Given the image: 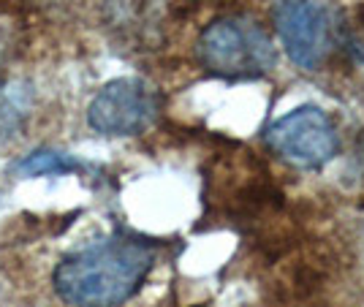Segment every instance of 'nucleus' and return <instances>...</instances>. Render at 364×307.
<instances>
[{"label": "nucleus", "mask_w": 364, "mask_h": 307, "mask_svg": "<svg viewBox=\"0 0 364 307\" xmlns=\"http://www.w3.org/2000/svg\"><path fill=\"white\" fill-rule=\"evenodd\" d=\"M152 250L131 237H109L55 266V291L71 307H120L152 269Z\"/></svg>", "instance_id": "1"}, {"label": "nucleus", "mask_w": 364, "mask_h": 307, "mask_svg": "<svg viewBox=\"0 0 364 307\" xmlns=\"http://www.w3.org/2000/svg\"><path fill=\"white\" fill-rule=\"evenodd\" d=\"M198 60L218 77H264L274 65L269 33L247 16H220L198 36Z\"/></svg>", "instance_id": "2"}, {"label": "nucleus", "mask_w": 364, "mask_h": 307, "mask_svg": "<svg viewBox=\"0 0 364 307\" xmlns=\"http://www.w3.org/2000/svg\"><path fill=\"white\" fill-rule=\"evenodd\" d=\"M82 169V163L74 155L58 153V150H36L25 161L16 163V174L22 177H41V174H68V171Z\"/></svg>", "instance_id": "7"}, {"label": "nucleus", "mask_w": 364, "mask_h": 307, "mask_svg": "<svg viewBox=\"0 0 364 307\" xmlns=\"http://www.w3.org/2000/svg\"><path fill=\"white\" fill-rule=\"evenodd\" d=\"M33 109V90L22 82H9L0 87V141L14 139Z\"/></svg>", "instance_id": "6"}, {"label": "nucleus", "mask_w": 364, "mask_h": 307, "mask_svg": "<svg viewBox=\"0 0 364 307\" xmlns=\"http://www.w3.org/2000/svg\"><path fill=\"white\" fill-rule=\"evenodd\" d=\"M274 28L291 60L299 63L302 68L313 71L332 55V19L313 0H280L274 6Z\"/></svg>", "instance_id": "5"}, {"label": "nucleus", "mask_w": 364, "mask_h": 307, "mask_svg": "<svg viewBox=\"0 0 364 307\" xmlns=\"http://www.w3.org/2000/svg\"><path fill=\"white\" fill-rule=\"evenodd\" d=\"M267 144L283 161L302 169H318L337 153V131L326 112L299 107L267 128Z\"/></svg>", "instance_id": "3"}, {"label": "nucleus", "mask_w": 364, "mask_h": 307, "mask_svg": "<svg viewBox=\"0 0 364 307\" xmlns=\"http://www.w3.org/2000/svg\"><path fill=\"white\" fill-rule=\"evenodd\" d=\"M158 117V92L144 79H114L87 109V123L104 136H136Z\"/></svg>", "instance_id": "4"}]
</instances>
